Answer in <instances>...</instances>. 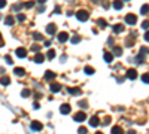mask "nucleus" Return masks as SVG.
<instances>
[{
    "instance_id": "nucleus-46",
    "label": "nucleus",
    "mask_w": 149,
    "mask_h": 134,
    "mask_svg": "<svg viewBox=\"0 0 149 134\" xmlns=\"http://www.w3.org/2000/svg\"><path fill=\"white\" fill-rule=\"evenodd\" d=\"M37 2H39V3H45V2H46V0H37Z\"/></svg>"
},
{
    "instance_id": "nucleus-17",
    "label": "nucleus",
    "mask_w": 149,
    "mask_h": 134,
    "mask_svg": "<svg viewBox=\"0 0 149 134\" xmlns=\"http://www.w3.org/2000/svg\"><path fill=\"white\" fill-rule=\"evenodd\" d=\"M45 61V57L42 55V54H37L35 57V63H37V64H42V63Z\"/></svg>"
},
{
    "instance_id": "nucleus-5",
    "label": "nucleus",
    "mask_w": 149,
    "mask_h": 134,
    "mask_svg": "<svg viewBox=\"0 0 149 134\" xmlns=\"http://www.w3.org/2000/svg\"><path fill=\"white\" fill-rule=\"evenodd\" d=\"M127 78L128 79H137V70L136 69H128L127 70Z\"/></svg>"
},
{
    "instance_id": "nucleus-23",
    "label": "nucleus",
    "mask_w": 149,
    "mask_h": 134,
    "mask_svg": "<svg viewBox=\"0 0 149 134\" xmlns=\"http://www.w3.org/2000/svg\"><path fill=\"white\" fill-rule=\"evenodd\" d=\"M14 22H15V19L12 17H6V19H5V24L6 26H14Z\"/></svg>"
},
{
    "instance_id": "nucleus-43",
    "label": "nucleus",
    "mask_w": 149,
    "mask_h": 134,
    "mask_svg": "<svg viewBox=\"0 0 149 134\" xmlns=\"http://www.w3.org/2000/svg\"><path fill=\"white\" fill-rule=\"evenodd\" d=\"M51 43H52L51 40H46V42H45V46H51Z\"/></svg>"
},
{
    "instance_id": "nucleus-35",
    "label": "nucleus",
    "mask_w": 149,
    "mask_h": 134,
    "mask_svg": "<svg viewBox=\"0 0 149 134\" xmlns=\"http://www.w3.org/2000/svg\"><path fill=\"white\" fill-rule=\"evenodd\" d=\"M21 8H22V5H14V10H15V12H18V10H21Z\"/></svg>"
},
{
    "instance_id": "nucleus-8",
    "label": "nucleus",
    "mask_w": 149,
    "mask_h": 134,
    "mask_svg": "<svg viewBox=\"0 0 149 134\" xmlns=\"http://www.w3.org/2000/svg\"><path fill=\"white\" fill-rule=\"evenodd\" d=\"M55 31H57V26H55V24H48V26H46V33L49 36H52Z\"/></svg>"
},
{
    "instance_id": "nucleus-22",
    "label": "nucleus",
    "mask_w": 149,
    "mask_h": 134,
    "mask_svg": "<svg viewBox=\"0 0 149 134\" xmlns=\"http://www.w3.org/2000/svg\"><path fill=\"white\" fill-rule=\"evenodd\" d=\"M46 55H48V58H49V60H54V58H55V55H57V52H55V49H49Z\"/></svg>"
},
{
    "instance_id": "nucleus-25",
    "label": "nucleus",
    "mask_w": 149,
    "mask_h": 134,
    "mask_svg": "<svg viewBox=\"0 0 149 134\" xmlns=\"http://www.w3.org/2000/svg\"><path fill=\"white\" fill-rule=\"evenodd\" d=\"M14 73H15L17 76H22V75H24V69H21V67H17V69L14 70Z\"/></svg>"
},
{
    "instance_id": "nucleus-39",
    "label": "nucleus",
    "mask_w": 149,
    "mask_h": 134,
    "mask_svg": "<svg viewBox=\"0 0 149 134\" xmlns=\"http://www.w3.org/2000/svg\"><path fill=\"white\" fill-rule=\"evenodd\" d=\"M6 6V0H0V9H3Z\"/></svg>"
},
{
    "instance_id": "nucleus-11",
    "label": "nucleus",
    "mask_w": 149,
    "mask_h": 134,
    "mask_svg": "<svg viewBox=\"0 0 149 134\" xmlns=\"http://www.w3.org/2000/svg\"><path fill=\"white\" fill-rule=\"evenodd\" d=\"M98 124H100V119H98V116L97 115H94L91 119H89V125H91V127H97Z\"/></svg>"
},
{
    "instance_id": "nucleus-7",
    "label": "nucleus",
    "mask_w": 149,
    "mask_h": 134,
    "mask_svg": "<svg viewBox=\"0 0 149 134\" xmlns=\"http://www.w3.org/2000/svg\"><path fill=\"white\" fill-rule=\"evenodd\" d=\"M70 110H72V107L69 106V104H66V103L60 106V112H61L63 115H67V113H70Z\"/></svg>"
},
{
    "instance_id": "nucleus-2",
    "label": "nucleus",
    "mask_w": 149,
    "mask_h": 134,
    "mask_svg": "<svg viewBox=\"0 0 149 134\" xmlns=\"http://www.w3.org/2000/svg\"><path fill=\"white\" fill-rule=\"evenodd\" d=\"M88 17H89V15H88L87 10H78V12H76V18H78L79 21H82V22H84V21H87Z\"/></svg>"
},
{
    "instance_id": "nucleus-12",
    "label": "nucleus",
    "mask_w": 149,
    "mask_h": 134,
    "mask_svg": "<svg viewBox=\"0 0 149 134\" xmlns=\"http://www.w3.org/2000/svg\"><path fill=\"white\" fill-rule=\"evenodd\" d=\"M67 92L72 94V95H81V94H82V91L79 88H67Z\"/></svg>"
},
{
    "instance_id": "nucleus-47",
    "label": "nucleus",
    "mask_w": 149,
    "mask_h": 134,
    "mask_svg": "<svg viewBox=\"0 0 149 134\" xmlns=\"http://www.w3.org/2000/svg\"><path fill=\"white\" fill-rule=\"evenodd\" d=\"M93 2H94V3H98V2H101V0H93Z\"/></svg>"
},
{
    "instance_id": "nucleus-31",
    "label": "nucleus",
    "mask_w": 149,
    "mask_h": 134,
    "mask_svg": "<svg viewBox=\"0 0 149 134\" xmlns=\"http://www.w3.org/2000/svg\"><path fill=\"white\" fill-rule=\"evenodd\" d=\"M88 133V130L85 128V127H79V130H78V134H87Z\"/></svg>"
},
{
    "instance_id": "nucleus-45",
    "label": "nucleus",
    "mask_w": 149,
    "mask_h": 134,
    "mask_svg": "<svg viewBox=\"0 0 149 134\" xmlns=\"http://www.w3.org/2000/svg\"><path fill=\"white\" fill-rule=\"evenodd\" d=\"M127 134H136V131H134V130H130V131H128Z\"/></svg>"
},
{
    "instance_id": "nucleus-41",
    "label": "nucleus",
    "mask_w": 149,
    "mask_h": 134,
    "mask_svg": "<svg viewBox=\"0 0 149 134\" xmlns=\"http://www.w3.org/2000/svg\"><path fill=\"white\" fill-rule=\"evenodd\" d=\"M145 40H146V42H149V30L145 33Z\"/></svg>"
},
{
    "instance_id": "nucleus-36",
    "label": "nucleus",
    "mask_w": 149,
    "mask_h": 134,
    "mask_svg": "<svg viewBox=\"0 0 149 134\" xmlns=\"http://www.w3.org/2000/svg\"><path fill=\"white\" fill-rule=\"evenodd\" d=\"M140 54H149V49L146 46H143V48H140Z\"/></svg>"
},
{
    "instance_id": "nucleus-24",
    "label": "nucleus",
    "mask_w": 149,
    "mask_h": 134,
    "mask_svg": "<svg viewBox=\"0 0 149 134\" xmlns=\"http://www.w3.org/2000/svg\"><path fill=\"white\" fill-rule=\"evenodd\" d=\"M33 39L35 40H43V36L40 34V33H37V31H35L33 33Z\"/></svg>"
},
{
    "instance_id": "nucleus-15",
    "label": "nucleus",
    "mask_w": 149,
    "mask_h": 134,
    "mask_svg": "<svg viewBox=\"0 0 149 134\" xmlns=\"http://www.w3.org/2000/svg\"><path fill=\"white\" fill-rule=\"evenodd\" d=\"M60 89H61V85L57 83V82H54L52 85H51V91L52 92H60Z\"/></svg>"
},
{
    "instance_id": "nucleus-6",
    "label": "nucleus",
    "mask_w": 149,
    "mask_h": 134,
    "mask_svg": "<svg viewBox=\"0 0 149 134\" xmlns=\"http://www.w3.org/2000/svg\"><path fill=\"white\" fill-rule=\"evenodd\" d=\"M58 40H60L61 43H66V42L69 40V34H67V31H61V33L58 34Z\"/></svg>"
},
{
    "instance_id": "nucleus-37",
    "label": "nucleus",
    "mask_w": 149,
    "mask_h": 134,
    "mask_svg": "<svg viewBox=\"0 0 149 134\" xmlns=\"http://www.w3.org/2000/svg\"><path fill=\"white\" fill-rule=\"evenodd\" d=\"M39 49H40V45H33V46H31V51H39Z\"/></svg>"
},
{
    "instance_id": "nucleus-33",
    "label": "nucleus",
    "mask_w": 149,
    "mask_h": 134,
    "mask_svg": "<svg viewBox=\"0 0 149 134\" xmlns=\"http://www.w3.org/2000/svg\"><path fill=\"white\" fill-rule=\"evenodd\" d=\"M17 19L19 21V22H22V21H26V15H24V14H18Z\"/></svg>"
},
{
    "instance_id": "nucleus-44",
    "label": "nucleus",
    "mask_w": 149,
    "mask_h": 134,
    "mask_svg": "<svg viewBox=\"0 0 149 134\" xmlns=\"http://www.w3.org/2000/svg\"><path fill=\"white\" fill-rule=\"evenodd\" d=\"M3 46V39H2V34H0V48Z\"/></svg>"
},
{
    "instance_id": "nucleus-13",
    "label": "nucleus",
    "mask_w": 149,
    "mask_h": 134,
    "mask_svg": "<svg viewBox=\"0 0 149 134\" xmlns=\"http://www.w3.org/2000/svg\"><path fill=\"white\" fill-rule=\"evenodd\" d=\"M112 54H113V57H121V55H122V48L115 46L113 49H112Z\"/></svg>"
},
{
    "instance_id": "nucleus-26",
    "label": "nucleus",
    "mask_w": 149,
    "mask_h": 134,
    "mask_svg": "<svg viewBox=\"0 0 149 134\" xmlns=\"http://www.w3.org/2000/svg\"><path fill=\"white\" fill-rule=\"evenodd\" d=\"M97 24H98V27H101V28H106V26H107V22H106L103 18H101V19H98V21H97Z\"/></svg>"
},
{
    "instance_id": "nucleus-29",
    "label": "nucleus",
    "mask_w": 149,
    "mask_h": 134,
    "mask_svg": "<svg viewBox=\"0 0 149 134\" xmlns=\"http://www.w3.org/2000/svg\"><path fill=\"white\" fill-rule=\"evenodd\" d=\"M79 42H81V36L75 34L73 37H72V43H79Z\"/></svg>"
},
{
    "instance_id": "nucleus-18",
    "label": "nucleus",
    "mask_w": 149,
    "mask_h": 134,
    "mask_svg": "<svg viewBox=\"0 0 149 134\" xmlns=\"http://www.w3.org/2000/svg\"><path fill=\"white\" fill-rule=\"evenodd\" d=\"M0 83H2V85H9V83H10L9 76H2V78H0Z\"/></svg>"
},
{
    "instance_id": "nucleus-4",
    "label": "nucleus",
    "mask_w": 149,
    "mask_h": 134,
    "mask_svg": "<svg viewBox=\"0 0 149 134\" xmlns=\"http://www.w3.org/2000/svg\"><path fill=\"white\" fill-rule=\"evenodd\" d=\"M30 127H31V130H35V131H40V130L43 128L42 122H39V121H33V122L30 124Z\"/></svg>"
},
{
    "instance_id": "nucleus-40",
    "label": "nucleus",
    "mask_w": 149,
    "mask_h": 134,
    "mask_svg": "<svg viewBox=\"0 0 149 134\" xmlns=\"http://www.w3.org/2000/svg\"><path fill=\"white\" fill-rule=\"evenodd\" d=\"M5 60H6V63H8V64H12V58H10L9 55H6V57H5Z\"/></svg>"
},
{
    "instance_id": "nucleus-1",
    "label": "nucleus",
    "mask_w": 149,
    "mask_h": 134,
    "mask_svg": "<svg viewBox=\"0 0 149 134\" xmlns=\"http://www.w3.org/2000/svg\"><path fill=\"white\" fill-rule=\"evenodd\" d=\"M125 22L130 24V26H134L137 22V17L134 14H128V15H125Z\"/></svg>"
},
{
    "instance_id": "nucleus-38",
    "label": "nucleus",
    "mask_w": 149,
    "mask_h": 134,
    "mask_svg": "<svg viewBox=\"0 0 149 134\" xmlns=\"http://www.w3.org/2000/svg\"><path fill=\"white\" fill-rule=\"evenodd\" d=\"M79 106H81V107H84V109H85V107H87L88 104H87V101H85V100H82V101H79Z\"/></svg>"
},
{
    "instance_id": "nucleus-42",
    "label": "nucleus",
    "mask_w": 149,
    "mask_h": 134,
    "mask_svg": "<svg viewBox=\"0 0 149 134\" xmlns=\"http://www.w3.org/2000/svg\"><path fill=\"white\" fill-rule=\"evenodd\" d=\"M109 122H110V118H109V116H106V118H105V124H109Z\"/></svg>"
},
{
    "instance_id": "nucleus-16",
    "label": "nucleus",
    "mask_w": 149,
    "mask_h": 134,
    "mask_svg": "<svg viewBox=\"0 0 149 134\" xmlns=\"http://www.w3.org/2000/svg\"><path fill=\"white\" fill-rule=\"evenodd\" d=\"M124 30H125V27H124L122 24H116V26H113V31L115 33H122Z\"/></svg>"
},
{
    "instance_id": "nucleus-20",
    "label": "nucleus",
    "mask_w": 149,
    "mask_h": 134,
    "mask_svg": "<svg viewBox=\"0 0 149 134\" xmlns=\"http://www.w3.org/2000/svg\"><path fill=\"white\" fill-rule=\"evenodd\" d=\"M140 14H142V15H148V14H149V5H143V6H142Z\"/></svg>"
},
{
    "instance_id": "nucleus-10",
    "label": "nucleus",
    "mask_w": 149,
    "mask_h": 134,
    "mask_svg": "<svg viewBox=\"0 0 149 134\" xmlns=\"http://www.w3.org/2000/svg\"><path fill=\"white\" fill-rule=\"evenodd\" d=\"M45 80H52V79H55V73L54 71H51V70H48V71H45Z\"/></svg>"
},
{
    "instance_id": "nucleus-27",
    "label": "nucleus",
    "mask_w": 149,
    "mask_h": 134,
    "mask_svg": "<svg viewBox=\"0 0 149 134\" xmlns=\"http://www.w3.org/2000/svg\"><path fill=\"white\" fill-rule=\"evenodd\" d=\"M22 6L27 8V9H30V8H33V6H35V2H31V0H30V2H26V3H22Z\"/></svg>"
},
{
    "instance_id": "nucleus-34",
    "label": "nucleus",
    "mask_w": 149,
    "mask_h": 134,
    "mask_svg": "<svg viewBox=\"0 0 149 134\" xmlns=\"http://www.w3.org/2000/svg\"><path fill=\"white\" fill-rule=\"evenodd\" d=\"M142 28L143 30H149V21H143L142 22Z\"/></svg>"
},
{
    "instance_id": "nucleus-28",
    "label": "nucleus",
    "mask_w": 149,
    "mask_h": 134,
    "mask_svg": "<svg viewBox=\"0 0 149 134\" xmlns=\"http://www.w3.org/2000/svg\"><path fill=\"white\" fill-rule=\"evenodd\" d=\"M84 71H85L87 75H94V69H93V67H89V66H87V67L84 69Z\"/></svg>"
},
{
    "instance_id": "nucleus-30",
    "label": "nucleus",
    "mask_w": 149,
    "mask_h": 134,
    "mask_svg": "<svg viewBox=\"0 0 149 134\" xmlns=\"http://www.w3.org/2000/svg\"><path fill=\"white\" fill-rule=\"evenodd\" d=\"M30 94H31V91H30V89H22V92H21V95H22L24 98H26V97H28Z\"/></svg>"
},
{
    "instance_id": "nucleus-9",
    "label": "nucleus",
    "mask_w": 149,
    "mask_h": 134,
    "mask_svg": "<svg viewBox=\"0 0 149 134\" xmlns=\"http://www.w3.org/2000/svg\"><path fill=\"white\" fill-rule=\"evenodd\" d=\"M15 54H17V57H19V58H24L27 55V49H24V48H17Z\"/></svg>"
},
{
    "instance_id": "nucleus-50",
    "label": "nucleus",
    "mask_w": 149,
    "mask_h": 134,
    "mask_svg": "<svg viewBox=\"0 0 149 134\" xmlns=\"http://www.w3.org/2000/svg\"><path fill=\"white\" fill-rule=\"evenodd\" d=\"M0 18H2V17H0Z\"/></svg>"
},
{
    "instance_id": "nucleus-19",
    "label": "nucleus",
    "mask_w": 149,
    "mask_h": 134,
    "mask_svg": "<svg viewBox=\"0 0 149 134\" xmlns=\"http://www.w3.org/2000/svg\"><path fill=\"white\" fill-rule=\"evenodd\" d=\"M113 60V54L112 52H105V61L106 63H110Z\"/></svg>"
},
{
    "instance_id": "nucleus-21",
    "label": "nucleus",
    "mask_w": 149,
    "mask_h": 134,
    "mask_svg": "<svg viewBox=\"0 0 149 134\" xmlns=\"http://www.w3.org/2000/svg\"><path fill=\"white\" fill-rule=\"evenodd\" d=\"M112 134H124V130L121 127H113L112 128Z\"/></svg>"
},
{
    "instance_id": "nucleus-48",
    "label": "nucleus",
    "mask_w": 149,
    "mask_h": 134,
    "mask_svg": "<svg viewBox=\"0 0 149 134\" xmlns=\"http://www.w3.org/2000/svg\"><path fill=\"white\" fill-rule=\"evenodd\" d=\"M96 134H103V133H100V131H97V133Z\"/></svg>"
},
{
    "instance_id": "nucleus-3",
    "label": "nucleus",
    "mask_w": 149,
    "mask_h": 134,
    "mask_svg": "<svg viewBox=\"0 0 149 134\" xmlns=\"http://www.w3.org/2000/svg\"><path fill=\"white\" fill-rule=\"evenodd\" d=\"M73 119H75V121H78V122H82V121H85V119H87V115H85V112H78L76 115L73 116Z\"/></svg>"
},
{
    "instance_id": "nucleus-32",
    "label": "nucleus",
    "mask_w": 149,
    "mask_h": 134,
    "mask_svg": "<svg viewBox=\"0 0 149 134\" xmlns=\"http://www.w3.org/2000/svg\"><path fill=\"white\" fill-rule=\"evenodd\" d=\"M142 80H143L145 83H149V73H145V75L142 76Z\"/></svg>"
},
{
    "instance_id": "nucleus-49",
    "label": "nucleus",
    "mask_w": 149,
    "mask_h": 134,
    "mask_svg": "<svg viewBox=\"0 0 149 134\" xmlns=\"http://www.w3.org/2000/svg\"><path fill=\"white\" fill-rule=\"evenodd\" d=\"M127 2H128V0H127Z\"/></svg>"
},
{
    "instance_id": "nucleus-14",
    "label": "nucleus",
    "mask_w": 149,
    "mask_h": 134,
    "mask_svg": "<svg viewBox=\"0 0 149 134\" xmlns=\"http://www.w3.org/2000/svg\"><path fill=\"white\" fill-rule=\"evenodd\" d=\"M113 8L116 9V10H119V9H122V6H124V3H122V0H115L113 3Z\"/></svg>"
}]
</instances>
